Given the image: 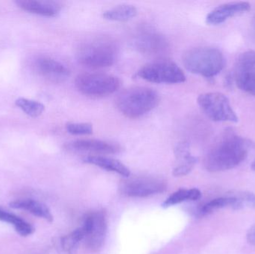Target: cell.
Returning a JSON list of instances; mask_svg holds the SVG:
<instances>
[{"label": "cell", "instance_id": "cell-14", "mask_svg": "<svg viewBox=\"0 0 255 254\" xmlns=\"http://www.w3.org/2000/svg\"><path fill=\"white\" fill-rule=\"evenodd\" d=\"M67 150L73 152H93L100 154H116L121 152V146L110 142L91 139L73 140L66 145Z\"/></svg>", "mask_w": 255, "mask_h": 254}, {"label": "cell", "instance_id": "cell-12", "mask_svg": "<svg viewBox=\"0 0 255 254\" xmlns=\"http://www.w3.org/2000/svg\"><path fill=\"white\" fill-rule=\"evenodd\" d=\"M166 189V183L164 180L157 177H150L131 179L124 183L122 186L123 192L125 195L138 198L161 193Z\"/></svg>", "mask_w": 255, "mask_h": 254}, {"label": "cell", "instance_id": "cell-3", "mask_svg": "<svg viewBox=\"0 0 255 254\" xmlns=\"http://www.w3.org/2000/svg\"><path fill=\"white\" fill-rule=\"evenodd\" d=\"M159 100L158 93L151 88L133 86L118 94L115 104L124 116L137 119L155 108Z\"/></svg>", "mask_w": 255, "mask_h": 254}, {"label": "cell", "instance_id": "cell-4", "mask_svg": "<svg viewBox=\"0 0 255 254\" xmlns=\"http://www.w3.org/2000/svg\"><path fill=\"white\" fill-rule=\"evenodd\" d=\"M183 64L190 73L211 79L224 69L226 58L223 52L217 48L198 47L184 54Z\"/></svg>", "mask_w": 255, "mask_h": 254}, {"label": "cell", "instance_id": "cell-16", "mask_svg": "<svg viewBox=\"0 0 255 254\" xmlns=\"http://www.w3.org/2000/svg\"><path fill=\"white\" fill-rule=\"evenodd\" d=\"M177 158V166L174 168L172 174L175 177L187 175L193 169L196 164V157L192 155L190 147L187 143H181L175 150Z\"/></svg>", "mask_w": 255, "mask_h": 254}, {"label": "cell", "instance_id": "cell-7", "mask_svg": "<svg viewBox=\"0 0 255 254\" xmlns=\"http://www.w3.org/2000/svg\"><path fill=\"white\" fill-rule=\"evenodd\" d=\"M137 76L147 82L157 84H179L186 81L184 72L173 61L159 60L143 66Z\"/></svg>", "mask_w": 255, "mask_h": 254}, {"label": "cell", "instance_id": "cell-23", "mask_svg": "<svg viewBox=\"0 0 255 254\" xmlns=\"http://www.w3.org/2000/svg\"><path fill=\"white\" fill-rule=\"evenodd\" d=\"M15 104L25 114L33 118L38 117L45 110V106L42 103L28 98H17Z\"/></svg>", "mask_w": 255, "mask_h": 254}, {"label": "cell", "instance_id": "cell-21", "mask_svg": "<svg viewBox=\"0 0 255 254\" xmlns=\"http://www.w3.org/2000/svg\"><path fill=\"white\" fill-rule=\"evenodd\" d=\"M136 13L137 10L134 6L130 4H121L106 10L103 16L108 20L125 22L135 17Z\"/></svg>", "mask_w": 255, "mask_h": 254}, {"label": "cell", "instance_id": "cell-2", "mask_svg": "<svg viewBox=\"0 0 255 254\" xmlns=\"http://www.w3.org/2000/svg\"><path fill=\"white\" fill-rule=\"evenodd\" d=\"M119 48L115 40L107 37H97L87 40L77 50V59L82 65L90 68H104L115 64Z\"/></svg>", "mask_w": 255, "mask_h": 254}, {"label": "cell", "instance_id": "cell-8", "mask_svg": "<svg viewBox=\"0 0 255 254\" xmlns=\"http://www.w3.org/2000/svg\"><path fill=\"white\" fill-rule=\"evenodd\" d=\"M222 209L239 210L255 209V195L250 192H233L214 198L204 204L199 210L200 216H206Z\"/></svg>", "mask_w": 255, "mask_h": 254}, {"label": "cell", "instance_id": "cell-20", "mask_svg": "<svg viewBox=\"0 0 255 254\" xmlns=\"http://www.w3.org/2000/svg\"><path fill=\"white\" fill-rule=\"evenodd\" d=\"M0 221L12 225L16 232L21 237H28L34 232V228L13 213H9L0 207Z\"/></svg>", "mask_w": 255, "mask_h": 254}, {"label": "cell", "instance_id": "cell-25", "mask_svg": "<svg viewBox=\"0 0 255 254\" xmlns=\"http://www.w3.org/2000/svg\"><path fill=\"white\" fill-rule=\"evenodd\" d=\"M66 129L73 135H89L94 131L93 125L86 122H70L66 125Z\"/></svg>", "mask_w": 255, "mask_h": 254}, {"label": "cell", "instance_id": "cell-24", "mask_svg": "<svg viewBox=\"0 0 255 254\" xmlns=\"http://www.w3.org/2000/svg\"><path fill=\"white\" fill-rule=\"evenodd\" d=\"M85 237L84 228H80L61 239V246L66 252H71Z\"/></svg>", "mask_w": 255, "mask_h": 254}, {"label": "cell", "instance_id": "cell-10", "mask_svg": "<svg viewBox=\"0 0 255 254\" xmlns=\"http://www.w3.org/2000/svg\"><path fill=\"white\" fill-rule=\"evenodd\" d=\"M82 228L85 231V246L91 252H98L104 244L107 234L108 222L106 213L96 211L87 215Z\"/></svg>", "mask_w": 255, "mask_h": 254}, {"label": "cell", "instance_id": "cell-18", "mask_svg": "<svg viewBox=\"0 0 255 254\" xmlns=\"http://www.w3.org/2000/svg\"><path fill=\"white\" fill-rule=\"evenodd\" d=\"M10 207L16 210H23L34 216L45 219L49 222L53 221V216L46 204L36 200L19 199L10 203Z\"/></svg>", "mask_w": 255, "mask_h": 254}, {"label": "cell", "instance_id": "cell-9", "mask_svg": "<svg viewBox=\"0 0 255 254\" xmlns=\"http://www.w3.org/2000/svg\"><path fill=\"white\" fill-rule=\"evenodd\" d=\"M232 77L241 90L255 96V51H245L239 55Z\"/></svg>", "mask_w": 255, "mask_h": 254}, {"label": "cell", "instance_id": "cell-26", "mask_svg": "<svg viewBox=\"0 0 255 254\" xmlns=\"http://www.w3.org/2000/svg\"><path fill=\"white\" fill-rule=\"evenodd\" d=\"M247 240L249 243L253 246H255V225H253L247 233Z\"/></svg>", "mask_w": 255, "mask_h": 254}, {"label": "cell", "instance_id": "cell-13", "mask_svg": "<svg viewBox=\"0 0 255 254\" xmlns=\"http://www.w3.org/2000/svg\"><path fill=\"white\" fill-rule=\"evenodd\" d=\"M251 9V4L246 1L225 3L211 10L206 17L208 25H217L230 18L244 14Z\"/></svg>", "mask_w": 255, "mask_h": 254}, {"label": "cell", "instance_id": "cell-22", "mask_svg": "<svg viewBox=\"0 0 255 254\" xmlns=\"http://www.w3.org/2000/svg\"><path fill=\"white\" fill-rule=\"evenodd\" d=\"M202 196L200 190L198 189H181L172 193L166 201L163 203V207H169L176 205L187 201H196Z\"/></svg>", "mask_w": 255, "mask_h": 254}, {"label": "cell", "instance_id": "cell-28", "mask_svg": "<svg viewBox=\"0 0 255 254\" xmlns=\"http://www.w3.org/2000/svg\"><path fill=\"white\" fill-rule=\"evenodd\" d=\"M252 169L255 171V159L253 161V164H252Z\"/></svg>", "mask_w": 255, "mask_h": 254}, {"label": "cell", "instance_id": "cell-15", "mask_svg": "<svg viewBox=\"0 0 255 254\" xmlns=\"http://www.w3.org/2000/svg\"><path fill=\"white\" fill-rule=\"evenodd\" d=\"M36 68L41 76L52 82H61L70 75V70L64 64L49 57L39 58Z\"/></svg>", "mask_w": 255, "mask_h": 254}, {"label": "cell", "instance_id": "cell-6", "mask_svg": "<svg viewBox=\"0 0 255 254\" xmlns=\"http://www.w3.org/2000/svg\"><path fill=\"white\" fill-rule=\"evenodd\" d=\"M198 104L203 113L214 122H238L236 112L229 98L222 92H205L197 98Z\"/></svg>", "mask_w": 255, "mask_h": 254}, {"label": "cell", "instance_id": "cell-5", "mask_svg": "<svg viewBox=\"0 0 255 254\" xmlns=\"http://www.w3.org/2000/svg\"><path fill=\"white\" fill-rule=\"evenodd\" d=\"M79 92L88 96L103 97L113 94L121 86L119 78L103 73L79 74L75 81Z\"/></svg>", "mask_w": 255, "mask_h": 254}, {"label": "cell", "instance_id": "cell-27", "mask_svg": "<svg viewBox=\"0 0 255 254\" xmlns=\"http://www.w3.org/2000/svg\"><path fill=\"white\" fill-rule=\"evenodd\" d=\"M252 32H253V37H255V16L254 18H253V22H252Z\"/></svg>", "mask_w": 255, "mask_h": 254}, {"label": "cell", "instance_id": "cell-19", "mask_svg": "<svg viewBox=\"0 0 255 254\" xmlns=\"http://www.w3.org/2000/svg\"><path fill=\"white\" fill-rule=\"evenodd\" d=\"M87 164L97 166L103 169L118 173L125 177L130 176V170L123 163L113 158L103 156H88L84 159Z\"/></svg>", "mask_w": 255, "mask_h": 254}, {"label": "cell", "instance_id": "cell-11", "mask_svg": "<svg viewBox=\"0 0 255 254\" xmlns=\"http://www.w3.org/2000/svg\"><path fill=\"white\" fill-rule=\"evenodd\" d=\"M133 47L145 55H157L166 50L167 41L160 33L152 28H143L138 30L132 39Z\"/></svg>", "mask_w": 255, "mask_h": 254}, {"label": "cell", "instance_id": "cell-17", "mask_svg": "<svg viewBox=\"0 0 255 254\" xmlns=\"http://www.w3.org/2000/svg\"><path fill=\"white\" fill-rule=\"evenodd\" d=\"M16 4L25 11L50 17L57 16L61 10V6L55 1L18 0Z\"/></svg>", "mask_w": 255, "mask_h": 254}, {"label": "cell", "instance_id": "cell-1", "mask_svg": "<svg viewBox=\"0 0 255 254\" xmlns=\"http://www.w3.org/2000/svg\"><path fill=\"white\" fill-rule=\"evenodd\" d=\"M252 146L248 139L233 129H226L205 155V169L211 172H219L235 168L247 159Z\"/></svg>", "mask_w": 255, "mask_h": 254}]
</instances>
